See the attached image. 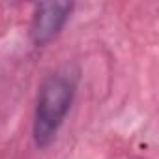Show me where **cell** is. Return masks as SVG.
Here are the masks:
<instances>
[{
	"instance_id": "cell-1",
	"label": "cell",
	"mask_w": 159,
	"mask_h": 159,
	"mask_svg": "<svg viewBox=\"0 0 159 159\" xmlns=\"http://www.w3.org/2000/svg\"><path fill=\"white\" fill-rule=\"evenodd\" d=\"M77 94V77L69 71H56L43 79L39 84L32 137L38 148H47L54 142Z\"/></svg>"
},
{
	"instance_id": "cell-2",
	"label": "cell",
	"mask_w": 159,
	"mask_h": 159,
	"mask_svg": "<svg viewBox=\"0 0 159 159\" xmlns=\"http://www.w3.org/2000/svg\"><path fill=\"white\" fill-rule=\"evenodd\" d=\"M73 11L71 2H43L34 6L30 21V41L36 47H45L54 41L64 30Z\"/></svg>"
}]
</instances>
